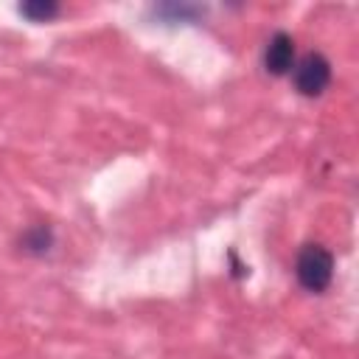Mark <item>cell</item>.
Instances as JSON below:
<instances>
[{
	"mask_svg": "<svg viewBox=\"0 0 359 359\" xmlns=\"http://www.w3.org/2000/svg\"><path fill=\"white\" fill-rule=\"evenodd\" d=\"M25 247H28L31 252H45V250L50 247V230H45V227L31 230V233L25 236Z\"/></svg>",
	"mask_w": 359,
	"mask_h": 359,
	"instance_id": "obj_5",
	"label": "cell"
},
{
	"mask_svg": "<svg viewBox=\"0 0 359 359\" xmlns=\"http://www.w3.org/2000/svg\"><path fill=\"white\" fill-rule=\"evenodd\" d=\"M331 81V65L323 53H306L294 67V87L303 95H320Z\"/></svg>",
	"mask_w": 359,
	"mask_h": 359,
	"instance_id": "obj_2",
	"label": "cell"
},
{
	"mask_svg": "<svg viewBox=\"0 0 359 359\" xmlns=\"http://www.w3.org/2000/svg\"><path fill=\"white\" fill-rule=\"evenodd\" d=\"M294 272H297V280L303 289L323 292V289H328V283L334 278V255L320 244H306L297 252Z\"/></svg>",
	"mask_w": 359,
	"mask_h": 359,
	"instance_id": "obj_1",
	"label": "cell"
},
{
	"mask_svg": "<svg viewBox=\"0 0 359 359\" xmlns=\"http://www.w3.org/2000/svg\"><path fill=\"white\" fill-rule=\"evenodd\" d=\"M20 11L25 17H31V20H50L59 11V6L53 0H31V3H22Z\"/></svg>",
	"mask_w": 359,
	"mask_h": 359,
	"instance_id": "obj_4",
	"label": "cell"
},
{
	"mask_svg": "<svg viewBox=\"0 0 359 359\" xmlns=\"http://www.w3.org/2000/svg\"><path fill=\"white\" fill-rule=\"evenodd\" d=\"M264 65H266V70L275 73V76H283V73L292 70V65H294V42H292L289 34L278 31V34L266 42Z\"/></svg>",
	"mask_w": 359,
	"mask_h": 359,
	"instance_id": "obj_3",
	"label": "cell"
}]
</instances>
